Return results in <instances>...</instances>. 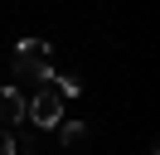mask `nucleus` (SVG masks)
Listing matches in <instances>:
<instances>
[{
	"instance_id": "1",
	"label": "nucleus",
	"mask_w": 160,
	"mask_h": 155,
	"mask_svg": "<svg viewBox=\"0 0 160 155\" xmlns=\"http://www.w3.org/2000/svg\"><path fill=\"white\" fill-rule=\"evenodd\" d=\"M15 78H34V82H49L53 78L49 39H20V44H15Z\"/></svg>"
},
{
	"instance_id": "2",
	"label": "nucleus",
	"mask_w": 160,
	"mask_h": 155,
	"mask_svg": "<svg viewBox=\"0 0 160 155\" xmlns=\"http://www.w3.org/2000/svg\"><path fill=\"white\" fill-rule=\"evenodd\" d=\"M24 121H34L39 131H58V126H63V97L44 82L39 92L29 97V107H24Z\"/></svg>"
},
{
	"instance_id": "3",
	"label": "nucleus",
	"mask_w": 160,
	"mask_h": 155,
	"mask_svg": "<svg viewBox=\"0 0 160 155\" xmlns=\"http://www.w3.org/2000/svg\"><path fill=\"white\" fill-rule=\"evenodd\" d=\"M24 107H29V97L20 92V87H0V126H20L24 121Z\"/></svg>"
},
{
	"instance_id": "4",
	"label": "nucleus",
	"mask_w": 160,
	"mask_h": 155,
	"mask_svg": "<svg viewBox=\"0 0 160 155\" xmlns=\"http://www.w3.org/2000/svg\"><path fill=\"white\" fill-rule=\"evenodd\" d=\"M82 141H88V126H82V121H63L58 126V145H63V150H78Z\"/></svg>"
},
{
	"instance_id": "5",
	"label": "nucleus",
	"mask_w": 160,
	"mask_h": 155,
	"mask_svg": "<svg viewBox=\"0 0 160 155\" xmlns=\"http://www.w3.org/2000/svg\"><path fill=\"white\" fill-rule=\"evenodd\" d=\"M49 87H53L58 97H78V92H82V82H78V78H68V73H53Z\"/></svg>"
},
{
	"instance_id": "6",
	"label": "nucleus",
	"mask_w": 160,
	"mask_h": 155,
	"mask_svg": "<svg viewBox=\"0 0 160 155\" xmlns=\"http://www.w3.org/2000/svg\"><path fill=\"white\" fill-rule=\"evenodd\" d=\"M0 155H15V136L5 131V126H0Z\"/></svg>"
},
{
	"instance_id": "7",
	"label": "nucleus",
	"mask_w": 160,
	"mask_h": 155,
	"mask_svg": "<svg viewBox=\"0 0 160 155\" xmlns=\"http://www.w3.org/2000/svg\"><path fill=\"white\" fill-rule=\"evenodd\" d=\"M150 155H155V150H150Z\"/></svg>"
}]
</instances>
